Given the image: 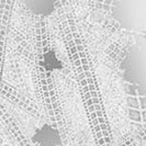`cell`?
Here are the masks:
<instances>
[{
	"label": "cell",
	"mask_w": 146,
	"mask_h": 146,
	"mask_svg": "<svg viewBox=\"0 0 146 146\" xmlns=\"http://www.w3.org/2000/svg\"><path fill=\"white\" fill-rule=\"evenodd\" d=\"M59 25L73 72L80 87L82 100L96 143L98 146H109L111 143L109 122L103 110L101 96L96 84L92 66L87 55V48L80 36V32L77 29L73 15L69 13L62 12L59 15Z\"/></svg>",
	"instance_id": "cell-1"
}]
</instances>
